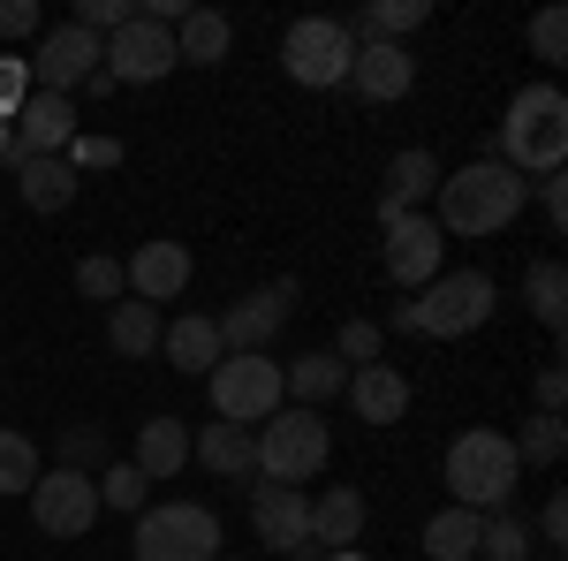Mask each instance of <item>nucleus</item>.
Segmentation results:
<instances>
[{"mask_svg":"<svg viewBox=\"0 0 568 561\" xmlns=\"http://www.w3.org/2000/svg\"><path fill=\"white\" fill-rule=\"evenodd\" d=\"M433 198H439V213H433L439 236H500L508 220L524 213L530 182L516 168H500V160H470V168L439 174Z\"/></svg>","mask_w":568,"mask_h":561,"instance_id":"obj_1","label":"nucleus"},{"mask_svg":"<svg viewBox=\"0 0 568 561\" xmlns=\"http://www.w3.org/2000/svg\"><path fill=\"white\" fill-rule=\"evenodd\" d=\"M493 303H500L493 273L463 266V273H439V281H425V289H417L409 303H394V327H402V334H433V342H455V334H478L485 319H493Z\"/></svg>","mask_w":568,"mask_h":561,"instance_id":"obj_2","label":"nucleus"},{"mask_svg":"<svg viewBox=\"0 0 568 561\" xmlns=\"http://www.w3.org/2000/svg\"><path fill=\"white\" fill-rule=\"evenodd\" d=\"M568 160V99L554 84H530L508 99V122H500V168L516 174H561Z\"/></svg>","mask_w":568,"mask_h":561,"instance_id":"obj_3","label":"nucleus"},{"mask_svg":"<svg viewBox=\"0 0 568 561\" xmlns=\"http://www.w3.org/2000/svg\"><path fill=\"white\" fill-rule=\"evenodd\" d=\"M516 478H524V463H516L508 432H463L447 448V493H455V509H478V517L508 509Z\"/></svg>","mask_w":568,"mask_h":561,"instance_id":"obj_4","label":"nucleus"},{"mask_svg":"<svg viewBox=\"0 0 568 561\" xmlns=\"http://www.w3.org/2000/svg\"><path fill=\"white\" fill-rule=\"evenodd\" d=\"M326 455H334V432L318 410H273L258 425V478L265 485H304V478L326 471Z\"/></svg>","mask_w":568,"mask_h":561,"instance_id":"obj_5","label":"nucleus"},{"mask_svg":"<svg viewBox=\"0 0 568 561\" xmlns=\"http://www.w3.org/2000/svg\"><path fill=\"white\" fill-rule=\"evenodd\" d=\"M136 561H220V517L205 501H160V509H136Z\"/></svg>","mask_w":568,"mask_h":561,"instance_id":"obj_6","label":"nucleus"},{"mask_svg":"<svg viewBox=\"0 0 568 561\" xmlns=\"http://www.w3.org/2000/svg\"><path fill=\"white\" fill-rule=\"evenodd\" d=\"M205 388H213V418L220 425H251L258 432L273 410H281V364L273 357H220L213 372H205Z\"/></svg>","mask_w":568,"mask_h":561,"instance_id":"obj_7","label":"nucleus"},{"mask_svg":"<svg viewBox=\"0 0 568 561\" xmlns=\"http://www.w3.org/2000/svg\"><path fill=\"white\" fill-rule=\"evenodd\" d=\"M288 77L304 91H326V84H349V61H356V39L334 23V16H304L288 23V46H281Z\"/></svg>","mask_w":568,"mask_h":561,"instance_id":"obj_8","label":"nucleus"},{"mask_svg":"<svg viewBox=\"0 0 568 561\" xmlns=\"http://www.w3.org/2000/svg\"><path fill=\"white\" fill-rule=\"evenodd\" d=\"M99 69L114 77V84H160L175 61V31L168 23H152V16H130L114 39H99Z\"/></svg>","mask_w":568,"mask_h":561,"instance_id":"obj_9","label":"nucleus"},{"mask_svg":"<svg viewBox=\"0 0 568 561\" xmlns=\"http://www.w3.org/2000/svg\"><path fill=\"white\" fill-rule=\"evenodd\" d=\"M31 523H39L45 539H84L91 523H99V478L91 471H39L31 485Z\"/></svg>","mask_w":568,"mask_h":561,"instance_id":"obj_10","label":"nucleus"},{"mask_svg":"<svg viewBox=\"0 0 568 561\" xmlns=\"http://www.w3.org/2000/svg\"><path fill=\"white\" fill-rule=\"evenodd\" d=\"M251 531H258V547H273V554L288 561H318V547H311V493L304 485H251Z\"/></svg>","mask_w":568,"mask_h":561,"instance_id":"obj_11","label":"nucleus"},{"mask_svg":"<svg viewBox=\"0 0 568 561\" xmlns=\"http://www.w3.org/2000/svg\"><path fill=\"white\" fill-rule=\"evenodd\" d=\"M296 311V281H281V289H251V297H235L220 311V357H265V342L281 334V319Z\"/></svg>","mask_w":568,"mask_h":561,"instance_id":"obj_12","label":"nucleus"},{"mask_svg":"<svg viewBox=\"0 0 568 561\" xmlns=\"http://www.w3.org/2000/svg\"><path fill=\"white\" fill-rule=\"evenodd\" d=\"M91 77H99V39H91L84 23H61V31H45V39H39L31 91H61V99H77Z\"/></svg>","mask_w":568,"mask_h":561,"instance_id":"obj_13","label":"nucleus"},{"mask_svg":"<svg viewBox=\"0 0 568 561\" xmlns=\"http://www.w3.org/2000/svg\"><path fill=\"white\" fill-rule=\"evenodd\" d=\"M439 251H447V236H439L425 213H394L387 220V273H394V289H425V281H439Z\"/></svg>","mask_w":568,"mask_h":561,"instance_id":"obj_14","label":"nucleus"},{"mask_svg":"<svg viewBox=\"0 0 568 561\" xmlns=\"http://www.w3.org/2000/svg\"><path fill=\"white\" fill-rule=\"evenodd\" d=\"M16 160H39V152H69V137H77V99H61V91H31L23 107H16Z\"/></svg>","mask_w":568,"mask_h":561,"instance_id":"obj_15","label":"nucleus"},{"mask_svg":"<svg viewBox=\"0 0 568 561\" xmlns=\"http://www.w3.org/2000/svg\"><path fill=\"white\" fill-rule=\"evenodd\" d=\"M122 281L136 289V303H152V311H160V303H175L182 289H190V251L168 243V236H160V243H136V259L122 266Z\"/></svg>","mask_w":568,"mask_h":561,"instance_id":"obj_16","label":"nucleus"},{"mask_svg":"<svg viewBox=\"0 0 568 561\" xmlns=\"http://www.w3.org/2000/svg\"><path fill=\"white\" fill-rule=\"evenodd\" d=\"M190 455L205 463L213 478H235V485H258V432L251 425H205L197 440H190Z\"/></svg>","mask_w":568,"mask_h":561,"instance_id":"obj_17","label":"nucleus"},{"mask_svg":"<svg viewBox=\"0 0 568 561\" xmlns=\"http://www.w3.org/2000/svg\"><path fill=\"white\" fill-rule=\"evenodd\" d=\"M349 410L364 425H402V418H409V380H402V364H356L349 372Z\"/></svg>","mask_w":568,"mask_h":561,"instance_id":"obj_18","label":"nucleus"},{"mask_svg":"<svg viewBox=\"0 0 568 561\" xmlns=\"http://www.w3.org/2000/svg\"><path fill=\"white\" fill-rule=\"evenodd\" d=\"M349 84H356V99L387 107V99H402V91L417 84V61H409V46H356Z\"/></svg>","mask_w":568,"mask_h":561,"instance_id":"obj_19","label":"nucleus"},{"mask_svg":"<svg viewBox=\"0 0 568 561\" xmlns=\"http://www.w3.org/2000/svg\"><path fill=\"white\" fill-rule=\"evenodd\" d=\"M356 539H364V493L356 485H326L311 501V547L318 554H349Z\"/></svg>","mask_w":568,"mask_h":561,"instance_id":"obj_20","label":"nucleus"},{"mask_svg":"<svg viewBox=\"0 0 568 561\" xmlns=\"http://www.w3.org/2000/svg\"><path fill=\"white\" fill-rule=\"evenodd\" d=\"M136 471H144V485H160V478H175L182 463H190V425L182 418H152V425H136Z\"/></svg>","mask_w":568,"mask_h":561,"instance_id":"obj_21","label":"nucleus"},{"mask_svg":"<svg viewBox=\"0 0 568 561\" xmlns=\"http://www.w3.org/2000/svg\"><path fill=\"white\" fill-rule=\"evenodd\" d=\"M16 190H23V206H31V213H61V206L77 198V168H69L61 152L16 160Z\"/></svg>","mask_w":568,"mask_h":561,"instance_id":"obj_22","label":"nucleus"},{"mask_svg":"<svg viewBox=\"0 0 568 561\" xmlns=\"http://www.w3.org/2000/svg\"><path fill=\"white\" fill-rule=\"evenodd\" d=\"M227 46H235V23H227L220 8H190V16L175 23V61L220 69V61H227Z\"/></svg>","mask_w":568,"mask_h":561,"instance_id":"obj_23","label":"nucleus"},{"mask_svg":"<svg viewBox=\"0 0 568 561\" xmlns=\"http://www.w3.org/2000/svg\"><path fill=\"white\" fill-rule=\"evenodd\" d=\"M342 388L349 380H342V357L334 349H311L296 364H281V394H296V410H318V402H334Z\"/></svg>","mask_w":568,"mask_h":561,"instance_id":"obj_24","label":"nucleus"},{"mask_svg":"<svg viewBox=\"0 0 568 561\" xmlns=\"http://www.w3.org/2000/svg\"><path fill=\"white\" fill-rule=\"evenodd\" d=\"M439 190V160L433 152H394V168H387V198H379V220H394V213H409L417 198H433Z\"/></svg>","mask_w":568,"mask_h":561,"instance_id":"obj_25","label":"nucleus"},{"mask_svg":"<svg viewBox=\"0 0 568 561\" xmlns=\"http://www.w3.org/2000/svg\"><path fill=\"white\" fill-rule=\"evenodd\" d=\"M160 349H168L175 372H213V364H220V327L205 319V311H182L175 327L160 334Z\"/></svg>","mask_w":568,"mask_h":561,"instance_id":"obj_26","label":"nucleus"},{"mask_svg":"<svg viewBox=\"0 0 568 561\" xmlns=\"http://www.w3.org/2000/svg\"><path fill=\"white\" fill-rule=\"evenodd\" d=\"M478 531H485L478 509H439L425 523V554L433 561H478Z\"/></svg>","mask_w":568,"mask_h":561,"instance_id":"obj_27","label":"nucleus"},{"mask_svg":"<svg viewBox=\"0 0 568 561\" xmlns=\"http://www.w3.org/2000/svg\"><path fill=\"white\" fill-rule=\"evenodd\" d=\"M106 342H114V357H160V311L152 303H114L106 311Z\"/></svg>","mask_w":568,"mask_h":561,"instance_id":"obj_28","label":"nucleus"},{"mask_svg":"<svg viewBox=\"0 0 568 561\" xmlns=\"http://www.w3.org/2000/svg\"><path fill=\"white\" fill-rule=\"evenodd\" d=\"M524 289H530V319L561 334V319H568V273H561V259H538L524 273Z\"/></svg>","mask_w":568,"mask_h":561,"instance_id":"obj_29","label":"nucleus"},{"mask_svg":"<svg viewBox=\"0 0 568 561\" xmlns=\"http://www.w3.org/2000/svg\"><path fill=\"white\" fill-rule=\"evenodd\" d=\"M478 561H530V523L508 517V509H493L478 531Z\"/></svg>","mask_w":568,"mask_h":561,"instance_id":"obj_30","label":"nucleus"},{"mask_svg":"<svg viewBox=\"0 0 568 561\" xmlns=\"http://www.w3.org/2000/svg\"><path fill=\"white\" fill-rule=\"evenodd\" d=\"M516 463H561L568 455V425L561 418H524V432H508Z\"/></svg>","mask_w":568,"mask_h":561,"instance_id":"obj_31","label":"nucleus"},{"mask_svg":"<svg viewBox=\"0 0 568 561\" xmlns=\"http://www.w3.org/2000/svg\"><path fill=\"white\" fill-rule=\"evenodd\" d=\"M144 493H152V485H144V471H136V463H106V471H99V509L136 517V509H152Z\"/></svg>","mask_w":568,"mask_h":561,"instance_id":"obj_32","label":"nucleus"},{"mask_svg":"<svg viewBox=\"0 0 568 561\" xmlns=\"http://www.w3.org/2000/svg\"><path fill=\"white\" fill-rule=\"evenodd\" d=\"M31 485H39V448L0 425V493H31Z\"/></svg>","mask_w":568,"mask_h":561,"instance_id":"obj_33","label":"nucleus"},{"mask_svg":"<svg viewBox=\"0 0 568 561\" xmlns=\"http://www.w3.org/2000/svg\"><path fill=\"white\" fill-rule=\"evenodd\" d=\"M530 53L538 61H568V16L561 8H538L530 16Z\"/></svg>","mask_w":568,"mask_h":561,"instance_id":"obj_34","label":"nucleus"},{"mask_svg":"<svg viewBox=\"0 0 568 561\" xmlns=\"http://www.w3.org/2000/svg\"><path fill=\"white\" fill-rule=\"evenodd\" d=\"M77 289H84L91 303H114L130 281H122V266H114V259H84V266H77Z\"/></svg>","mask_w":568,"mask_h":561,"instance_id":"obj_35","label":"nucleus"},{"mask_svg":"<svg viewBox=\"0 0 568 561\" xmlns=\"http://www.w3.org/2000/svg\"><path fill=\"white\" fill-rule=\"evenodd\" d=\"M31 99V61H16V53H0V122H16V107Z\"/></svg>","mask_w":568,"mask_h":561,"instance_id":"obj_36","label":"nucleus"},{"mask_svg":"<svg viewBox=\"0 0 568 561\" xmlns=\"http://www.w3.org/2000/svg\"><path fill=\"white\" fill-rule=\"evenodd\" d=\"M379 342H387V334H379L372 319H349V327H342V349H334V357H349V364H379Z\"/></svg>","mask_w":568,"mask_h":561,"instance_id":"obj_37","label":"nucleus"},{"mask_svg":"<svg viewBox=\"0 0 568 561\" xmlns=\"http://www.w3.org/2000/svg\"><path fill=\"white\" fill-rule=\"evenodd\" d=\"M61 160H69L77 174H84V168H114V160H122V144H114V137H69V152H61Z\"/></svg>","mask_w":568,"mask_h":561,"instance_id":"obj_38","label":"nucleus"},{"mask_svg":"<svg viewBox=\"0 0 568 561\" xmlns=\"http://www.w3.org/2000/svg\"><path fill=\"white\" fill-rule=\"evenodd\" d=\"M99 455H106V440H99L91 425H69V432H61V471H84V463H99Z\"/></svg>","mask_w":568,"mask_h":561,"instance_id":"obj_39","label":"nucleus"},{"mask_svg":"<svg viewBox=\"0 0 568 561\" xmlns=\"http://www.w3.org/2000/svg\"><path fill=\"white\" fill-rule=\"evenodd\" d=\"M561 394H568V372L546 364V372H538V418H561Z\"/></svg>","mask_w":568,"mask_h":561,"instance_id":"obj_40","label":"nucleus"},{"mask_svg":"<svg viewBox=\"0 0 568 561\" xmlns=\"http://www.w3.org/2000/svg\"><path fill=\"white\" fill-rule=\"evenodd\" d=\"M23 31H39V8L31 0H0V39H23Z\"/></svg>","mask_w":568,"mask_h":561,"instance_id":"obj_41","label":"nucleus"},{"mask_svg":"<svg viewBox=\"0 0 568 561\" xmlns=\"http://www.w3.org/2000/svg\"><path fill=\"white\" fill-rule=\"evenodd\" d=\"M538 206H546L554 236H561V228H568V182H561V174H546V182H538Z\"/></svg>","mask_w":568,"mask_h":561,"instance_id":"obj_42","label":"nucleus"},{"mask_svg":"<svg viewBox=\"0 0 568 561\" xmlns=\"http://www.w3.org/2000/svg\"><path fill=\"white\" fill-rule=\"evenodd\" d=\"M530 539H546V547H561V539H568V501H561V493L546 501V517H538V531H530Z\"/></svg>","mask_w":568,"mask_h":561,"instance_id":"obj_43","label":"nucleus"},{"mask_svg":"<svg viewBox=\"0 0 568 561\" xmlns=\"http://www.w3.org/2000/svg\"><path fill=\"white\" fill-rule=\"evenodd\" d=\"M0 168H16V130L0 122Z\"/></svg>","mask_w":568,"mask_h":561,"instance_id":"obj_44","label":"nucleus"},{"mask_svg":"<svg viewBox=\"0 0 568 561\" xmlns=\"http://www.w3.org/2000/svg\"><path fill=\"white\" fill-rule=\"evenodd\" d=\"M318 561H364V554H356V547H349V554H318Z\"/></svg>","mask_w":568,"mask_h":561,"instance_id":"obj_45","label":"nucleus"}]
</instances>
